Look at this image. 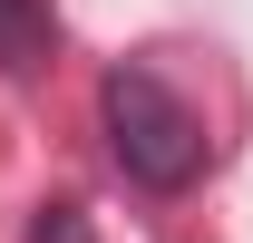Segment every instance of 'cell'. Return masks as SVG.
<instances>
[{
	"mask_svg": "<svg viewBox=\"0 0 253 243\" xmlns=\"http://www.w3.org/2000/svg\"><path fill=\"white\" fill-rule=\"evenodd\" d=\"M97 117H107V156L146 195H185L205 165H214V136H205V107H195L175 78H156L146 59H117L107 88H97Z\"/></svg>",
	"mask_w": 253,
	"mask_h": 243,
	"instance_id": "cell-1",
	"label": "cell"
},
{
	"mask_svg": "<svg viewBox=\"0 0 253 243\" xmlns=\"http://www.w3.org/2000/svg\"><path fill=\"white\" fill-rule=\"evenodd\" d=\"M49 59H59V10H49V0H0V78L20 88V78H39Z\"/></svg>",
	"mask_w": 253,
	"mask_h": 243,
	"instance_id": "cell-2",
	"label": "cell"
},
{
	"mask_svg": "<svg viewBox=\"0 0 253 243\" xmlns=\"http://www.w3.org/2000/svg\"><path fill=\"white\" fill-rule=\"evenodd\" d=\"M20 243H97V224H88V204H39Z\"/></svg>",
	"mask_w": 253,
	"mask_h": 243,
	"instance_id": "cell-3",
	"label": "cell"
}]
</instances>
